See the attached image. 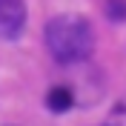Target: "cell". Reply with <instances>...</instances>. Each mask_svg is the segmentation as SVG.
I'll return each instance as SVG.
<instances>
[{"label": "cell", "instance_id": "1", "mask_svg": "<svg viewBox=\"0 0 126 126\" xmlns=\"http://www.w3.org/2000/svg\"><path fill=\"white\" fill-rule=\"evenodd\" d=\"M46 46L57 63H80L94 49V32L89 20L78 15H63L46 23Z\"/></svg>", "mask_w": 126, "mask_h": 126}, {"label": "cell", "instance_id": "2", "mask_svg": "<svg viewBox=\"0 0 126 126\" xmlns=\"http://www.w3.org/2000/svg\"><path fill=\"white\" fill-rule=\"evenodd\" d=\"M26 26V6L23 0H0V34L15 40Z\"/></svg>", "mask_w": 126, "mask_h": 126}, {"label": "cell", "instance_id": "3", "mask_svg": "<svg viewBox=\"0 0 126 126\" xmlns=\"http://www.w3.org/2000/svg\"><path fill=\"white\" fill-rule=\"evenodd\" d=\"M46 103H49V109H52V112H66V109L72 106V92H69V89H63V86H57V89L49 92Z\"/></svg>", "mask_w": 126, "mask_h": 126}, {"label": "cell", "instance_id": "4", "mask_svg": "<svg viewBox=\"0 0 126 126\" xmlns=\"http://www.w3.org/2000/svg\"><path fill=\"white\" fill-rule=\"evenodd\" d=\"M106 12H109L112 20H126V0H109Z\"/></svg>", "mask_w": 126, "mask_h": 126}]
</instances>
